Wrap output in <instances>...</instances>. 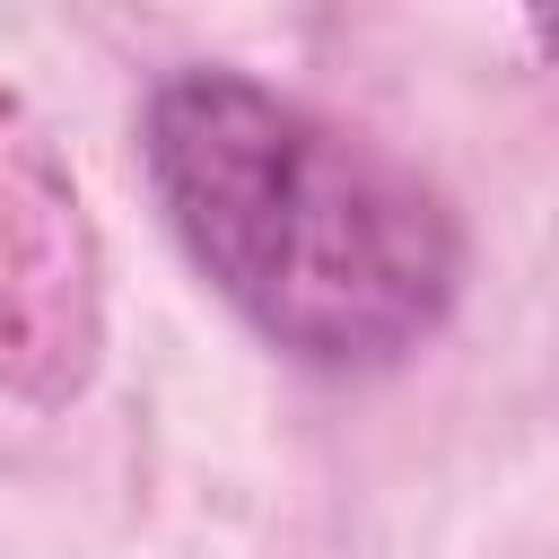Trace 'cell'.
Returning a JSON list of instances; mask_svg holds the SVG:
<instances>
[{"label":"cell","mask_w":559,"mask_h":559,"mask_svg":"<svg viewBox=\"0 0 559 559\" xmlns=\"http://www.w3.org/2000/svg\"><path fill=\"white\" fill-rule=\"evenodd\" d=\"M105 262L52 131L0 87V384L61 411L105 349Z\"/></svg>","instance_id":"cell-2"},{"label":"cell","mask_w":559,"mask_h":559,"mask_svg":"<svg viewBox=\"0 0 559 559\" xmlns=\"http://www.w3.org/2000/svg\"><path fill=\"white\" fill-rule=\"evenodd\" d=\"M524 26H533V44L559 61V0H524Z\"/></svg>","instance_id":"cell-3"},{"label":"cell","mask_w":559,"mask_h":559,"mask_svg":"<svg viewBox=\"0 0 559 559\" xmlns=\"http://www.w3.org/2000/svg\"><path fill=\"white\" fill-rule=\"evenodd\" d=\"M140 166L192 271L297 367L376 376L454 314V210L402 157L245 70L157 79Z\"/></svg>","instance_id":"cell-1"}]
</instances>
